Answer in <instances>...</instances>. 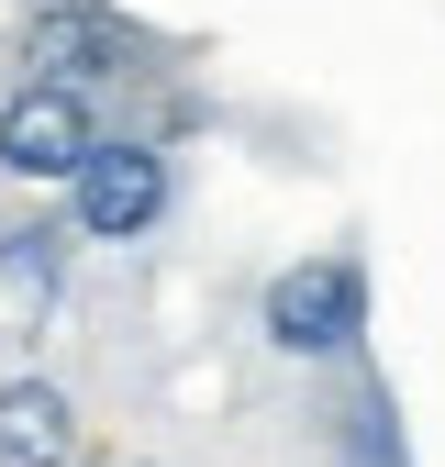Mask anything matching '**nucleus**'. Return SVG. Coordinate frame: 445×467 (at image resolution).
<instances>
[{
    "instance_id": "obj_1",
    "label": "nucleus",
    "mask_w": 445,
    "mask_h": 467,
    "mask_svg": "<svg viewBox=\"0 0 445 467\" xmlns=\"http://www.w3.org/2000/svg\"><path fill=\"white\" fill-rule=\"evenodd\" d=\"M256 334L278 345V357H301V368L357 357V334H367V267H357L346 245L290 256V267L267 278V301H256Z\"/></svg>"
},
{
    "instance_id": "obj_2",
    "label": "nucleus",
    "mask_w": 445,
    "mask_h": 467,
    "mask_svg": "<svg viewBox=\"0 0 445 467\" xmlns=\"http://www.w3.org/2000/svg\"><path fill=\"white\" fill-rule=\"evenodd\" d=\"M167 145L156 134H100V156L78 167V190H67V234H89V245H134V234L167 223Z\"/></svg>"
},
{
    "instance_id": "obj_3",
    "label": "nucleus",
    "mask_w": 445,
    "mask_h": 467,
    "mask_svg": "<svg viewBox=\"0 0 445 467\" xmlns=\"http://www.w3.org/2000/svg\"><path fill=\"white\" fill-rule=\"evenodd\" d=\"M89 156H100V111H89L78 89L12 78V100H0V179H23V190H78Z\"/></svg>"
},
{
    "instance_id": "obj_4",
    "label": "nucleus",
    "mask_w": 445,
    "mask_h": 467,
    "mask_svg": "<svg viewBox=\"0 0 445 467\" xmlns=\"http://www.w3.org/2000/svg\"><path fill=\"white\" fill-rule=\"evenodd\" d=\"M134 56V34L100 12V0H34V23H23V78L34 89H111V78H134L123 67Z\"/></svg>"
},
{
    "instance_id": "obj_5",
    "label": "nucleus",
    "mask_w": 445,
    "mask_h": 467,
    "mask_svg": "<svg viewBox=\"0 0 445 467\" xmlns=\"http://www.w3.org/2000/svg\"><path fill=\"white\" fill-rule=\"evenodd\" d=\"M67 245H78V234L45 223V212L0 234V334H45L56 289H67Z\"/></svg>"
},
{
    "instance_id": "obj_6",
    "label": "nucleus",
    "mask_w": 445,
    "mask_h": 467,
    "mask_svg": "<svg viewBox=\"0 0 445 467\" xmlns=\"http://www.w3.org/2000/svg\"><path fill=\"white\" fill-rule=\"evenodd\" d=\"M0 467H78V400L56 379H0Z\"/></svg>"
},
{
    "instance_id": "obj_7",
    "label": "nucleus",
    "mask_w": 445,
    "mask_h": 467,
    "mask_svg": "<svg viewBox=\"0 0 445 467\" xmlns=\"http://www.w3.org/2000/svg\"><path fill=\"white\" fill-rule=\"evenodd\" d=\"M78 467H145V456H78Z\"/></svg>"
}]
</instances>
